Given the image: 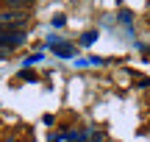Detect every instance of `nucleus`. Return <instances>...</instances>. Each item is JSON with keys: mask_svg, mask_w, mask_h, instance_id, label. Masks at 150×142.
Segmentation results:
<instances>
[{"mask_svg": "<svg viewBox=\"0 0 150 142\" xmlns=\"http://www.w3.org/2000/svg\"><path fill=\"white\" fill-rule=\"evenodd\" d=\"M22 42H25V31L22 28H0V48L14 50Z\"/></svg>", "mask_w": 150, "mask_h": 142, "instance_id": "1", "label": "nucleus"}, {"mask_svg": "<svg viewBox=\"0 0 150 142\" xmlns=\"http://www.w3.org/2000/svg\"><path fill=\"white\" fill-rule=\"evenodd\" d=\"M28 20L25 11L20 9H8V11H0V28H22Z\"/></svg>", "mask_w": 150, "mask_h": 142, "instance_id": "2", "label": "nucleus"}, {"mask_svg": "<svg viewBox=\"0 0 150 142\" xmlns=\"http://www.w3.org/2000/svg\"><path fill=\"white\" fill-rule=\"evenodd\" d=\"M6 6H11V9H20V6H25V3H31V0H3Z\"/></svg>", "mask_w": 150, "mask_h": 142, "instance_id": "3", "label": "nucleus"}, {"mask_svg": "<svg viewBox=\"0 0 150 142\" xmlns=\"http://www.w3.org/2000/svg\"><path fill=\"white\" fill-rule=\"evenodd\" d=\"M95 36H97L95 31H92V33H83V42H86V45H89V42H95Z\"/></svg>", "mask_w": 150, "mask_h": 142, "instance_id": "4", "label": "nucleus"}, {"mask_svg": "<svg viewBox=\"0 0 150 142\" xmlns=\"http://www.w3.org/2000/svg\"><path fill=\"white\" fill-rule=\"evenodd\" d=\"M6 53H8V50H6V48H0V59H6Z\"/></svg>", "mask_w": 150, "mask_h": 142, "instance_id": "5", "label": "nucleus"}]
</instances>
